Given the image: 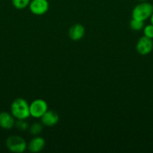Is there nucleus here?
I'll return each instance as SVG.
<instances>
[{"instance_id":"obj_14","label":"nucleus","mask_w":153,"mask_h":153,"mask_svg":"<svg viewBox=\"0 0 153 153\" xmlns=\"http://www.w3.org/2000/svg\"><path fill=\"white\" fill-rule=\"evenodd\" d=\"M14 126L20 131H26L28 128V124L26 120H16Z\"/></svg>"},{"instance_id":"obj_7","label":"nucleus","mask_w":153,"mask_h":153,"mask_svg":"<svg viewBox=\"0 0 153 153\" xmlns=\"http://www.w3.org/2000/svg\"><path fill=\"white\" fill-rule=\"evenodd\" d=\"M58 120H59V116L57 112L52 110H47L40 117V121L43 126L48 127L54 126L56 125Z\"/></svg>"},{"instance_id":"obj_10","label":"nucleus","mask_w":153,"mask_h":153,"mask_svg":"<svg viewBox=\"0 0 153 153\" xmlns=\"http://www.w3.org/2000/svg\"><path fill=\"white\" fill-rule=\"evenodd\" d=\"M15 118L11 113L6 111L0 112V127L4 129H10L15 126Z\"/></svg>"},{"instance_id":"obj_12","label":"nucleus","mask_w":153,"mask_h":153,"mask_svg":"<svg viewBox=\"0 0 153 153\" xmlns=\"http://www.w3.org/2000/svg\"><path fill=\"white\" fill-rule=\"evenodd\" d=\"M31 0H11V3L15 8L22 10L29 5Z\"/></svg>"},{"instance_id":"obj_9","label":"nucleus","mask_w":153,"mask_h":153,"mask_svg":"<svg viewBox=\"0 0 153 153\" xmlns=\"http://www.w3.org/2000/svg\"><path fill=\"white\" fill-rule=\"evenodd\" d=\"M86 33L85 28L80 23L74 24L68 30V36L74 41H78L84 37Z\"/></svg>"},{"instance_id":"obj_5","label":"nucleus","mask_w":153,"mask_h":153,"mask_svg":"<svg viewBox=\"0 0 153 153\" xmlns=\"http://www.w3.org/2000/svg\"><path fill=\"white\" fill-rule=\"evenodd\" d=\"M28 7L33 14L40 16L48 11L50 4L48 0H31Z\"/></svg>"},{"instance_id":"obj_13","label":"nucleus","mask_w":153,"mask_h":153,"mask_svg":"<svg viewBox=\"0 0 153 153\" xmlns=\"http://www.w3.org/2000/svg\"><path fill=\"white\" fill-rule=\"evenodd\" d=\"M30 133L33 135H38L43 130V124L40 123H34L28 127Z\"/></svg>"},{"instance_id":"obj_3","label":"nucleus","mask_w":153,"mask_h":153,"mask_svg":"<svg viewBox=\"0 0 153 153\" xmlns=\"http://www.w3.org/2000/svg\"><path fill=\"white\" fill-rule=\"evenodd\" d=\"M5 145L9 151L14 153H22L27 149V143L25 139L17 135H11L8 137Z\"/></svg>"},{"instance_id":"obj_16","label":"nucleus","mask_w":153,"mask_h":153,"mask_svg":"<svg viewBox=\"0 0 153 153\" xmlns=\"http://www.w3.org/2000/svg\"><path fill=\"white\" fill-rule=\"evenodd\" d=\"M150 21H151V24H152L153 25V13L152 14V16H150Z\"/></svg>"},{"instance_id":"obj_15","label":"nucleus","mask_w":153,"mask_h":153,"mask_svg":"<svg viewBox=\"0 0 153 153\" xmlns=\"http://www.w3.org/2000/svg\"><path fill=\"white\" fill-rule=\"evenodd\" d=\"M143 34L144 36L148 37V38L153 39V25L149 24L143 28Z\"/></svg>"},{"instance_id":"obj_8","label":"nucleus","mask_w":153,"mask_h":153,"mask_svg":"<svg viewBox=\"0 0 153 153\" xmlns=\"http://www.w3.org/2000/svg\"><path fill=\"white\" fill-rule=\"evenodd\" d=\"M46 145L45 140L42 137L36 136L32 139L29 143L27 144V149L28 151L33 153H37L40 152L44 149Z\"/></svg>"},{"instance_id":"obj_1","label":"nucleus","mask_w":153,"mask_h":153,"mask_svg":"<svg viewBox=\"0 0 153 153\" xmlns=\"http://www.w3.org/2000/svg\"><path fill=\"white\" fill-rule=\"evenodd\" d=\"M10 113L16 120L28 119L30 117L29 104L25 99H15L10 105Z\"/></svg>"},{"instance_id":"obj_17","label":"nucleus","mask_w":153,"mask_h":153,"mask_svg":"<svg viewBox=\"0 0 153 153\" xmlns=\"http://www.w3.org/2000/svg\"><path fill=\"white\" fill-rule=\"evenodd\" d=\"M136 1H138L139 2H144V1H147V0H136Z\"/></svg>"},{"instance_id":"obj_4","label":"nucleus","mask_w":153,"mask_h":153,"mask_svg":"<svg viewBox=\"0 0 153 153\" xmlns=\"http://www.w3.org/2000/svg\"><path fill=\"white\" fill-rule=\"evenodd\" d=\"M47 110V103L42 99L34 100L29 104L30 116L34 118H40Z\"/></svg>"},{"instance_id":"obj_11","label":"nucleus","mask_w":153,"mask_h":153,"mask_svg":"<svg viewBox=\"0 0 153 153\" xmlns=\"http://www.w3.org/2000/svg\"><path fill=\"white\" fill-rule=\"evenodd\" d=\"M129 25H130V29H132L133 31H138L143 29L144 22L143 21H141V20H139V19H136L132 18L131 20L130 21Z\"/></svg>"},{"instance_id":"obj_2","label":"nucleus","mask_w":153,"mask_h":153,"mask_svg":"<svg viewBox=\"0 0 153 153\" xmlns=\"http://www.w3.org/2000/svg\"><path fill=\"white\" fill-rule=\"evenodd\" d=\"M153 13V5L148 1L140 2L133 8L131 12L132 18L145 21L150 18Z\"/></svg>"},{"instance_id":"obj_6","label":"nucleus","mask_w":153,"mask_h":153,"mask_svg":"<svg viewBox=\"0 0 153 153\" xmlns=\"http://www.w3.org/2000/svg\"><path fill=\"white\" fill-rule=\"evenodd\" d=\"M136 52L141 55H146L151 53L153 49L152 39L142 36L138 40L136 44Z\"/></svg>"}]
</instances>
